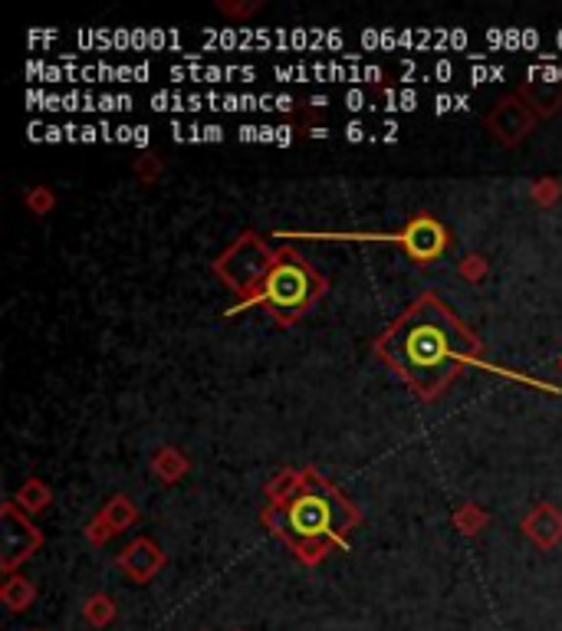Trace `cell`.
I'll return each mask as SVG.
<instances>
[{"mask_svg":"<svg viewBox=\"0 0 562 631\" xmlns=\"http://www.w3.org/2000/svg\"><path fill=\"white\" fill-rule=\"evenodd\" d=\"M201 139H204V142H221V139H224V129H221V125H204V129H201Z\"/></svg>","mask_w":562,"mask_h":631,"instance_id":"7c38bea8","label":"cell"},{"mask_svg":"<svg viewBox=\"0 0 562 631\" xmlns=\"http://www.w3.org/2000/svg\"><path fill=\"white\" fill-rule=\"evenodd\" d=\"M556 43H559V47H562V30H559V37H556Z\"/></svg>","mask_w":562,"mask_h":631,"instance_id":"484cf974","label":"cell"},{"mask_svg":"<svg viewBox=\"0 0 562 631\" xmlns=\"http://www.w3.org/2000/svg\"><path fill=\"white\" fill-rule=\"evenodd\" d=\"M405 244H408V250L415 257L431 260V257H438L441 250H444V231L434 221H415V224L408 227Z\"/></svg>","mask_w":562,"mask_h":631,"instance_id":"277c9868","label":"cell"},{"mask_svg":"<svg viewBox=\"0 0 562 631\" xmlns=\"http://www.w3.org/2000/svg\"><path fill=\"white\" fill-rule=\"evenodd\" d=\"M332 526V507L323 497H300L290 510V536L296 546L303 549H319Z\"/></svg>","mask_w":562,"mask_h":631,"instance_id":"3957f363","label":"cell"},{"mask_svg":"<svg viewBox=\"0 0 562 631\" xmlns=\"http://www.w3.org/2000/svg\"><path fill=\"white\" fill-rule=\"evenodd\" d=\"M152 109H155V112H185V109H188V96H178V93H155V96H152Z\"/></svg>","mask_w":562,"mask_h":631,"instance_id":"5b68a950","label":"cell"},{"mask_svg":"<svg viewBox=\"0 0 562 631\" xmlns=\"http://www.w3.org/2000/svg\"><path fill=\"white\" fill-rule=\"evenodd\" d=\"M470 83H493V66H484V63H477L474 70H470Z\"/></svg>","mask_w":562,"mask_h":631,"instance_id":"52a82bcc","label":"cell"},{"mask_svg":"<svg viewBox=\"0 0 562 631\" xmlns=\"http://www.w3.org/2000/svg\"><path fill=\"white\" fill-rule=\"evenodd\" d=\"M132 139H135L132 125H119V129H116V142H132Z\"/></svg>","mask_w":562,"mask_h":631,"instance_id":"e0dca14e","label":"cell"},{"mask_svg":"<svg viewBox=\"0 0 562 631\" xmlns=\"http://www.w3.org/2000/svg\"><path fill=\"white\" fill-rule=\"evenodd\" d=\"M447 47L464 50L467 47V33L464 30H447Z\"/></svg>","mask_w":562,"mask_h":631,"instance_id":"8fae6325","label":"cell"},{"mask_svg":"<svg viewBox=\"0 0 562 631\" xmlns=\"http://www.w3.org/2000/svg\"><path fill=\"white\" fill-rule=\"evenodd\" d=\"M431 76L438 79V83H451V76H454L451 60H438V63H434V73Z\"/></svg>","mask_w":562,"mask_h":631,"instance_id":"ba28073f","label":"cell"},{"mask_svg":"<svg viewBox=\"0 0 562 631\" xmlns=\"http://www.w3.org/2000/svg\"><path fill=\"white\" fill-rule=\"evenodd\" d=\"M148 76H152V66H148V63L135 66V83H148Z\"/></svg>","mask_w":562,"mask_h":631,"instance_id":"ac0fdd59","label":"cell"},{"mask_svg":"<svg viewBox=\"0 0 562 631\" xmlns=\"http://www.w3.org/2000/svg\"><path fill=\"white\" fill-rule=\"evenodd\" d=\"M96 139H102L96 125H83V129H79V142H96Z\"/></svg>","mask_w":562,"mask_h":631,"instance_id":"9a60e30c","label":"cell"},{"mask_svg":"<svg viewBox=\"0 0 562 631\" xmlns=\"http://www.w3.org/2000/svg\"><path fill=\"white\" fill-rule=\"evenodd\" d=\"M451 109H457L454 96H434V112H438V116H444V112H451Z\"/></svg>","mask_w":562,"mask_h":631,"instance_id":"30bf717a","label":"cell"},{"mask_svg":"<svg viewBox=\"0 0 562 631\" xmlns=\"http://www.w3.org/2000/svg\"><path fill=\"white\" fill-rule=\"evenodd\" d=\"M470 349L467 332L457 326V319L438 303H421L401 319V326L385 339V355L392 359L405 378L424 395L438 388L454 375L461 355Z\"/></svg>","mask_w":562,"mask_h":631,"instance_id":"6da1fadb","label":"cell"},{"mask_svg":"<svg viewBox=\"0 0 562 631\" xmlns=\"http://www.w3.org/2000/svg\"><path fill=\"white\" fill-rule=\"evenodd\" d=\"M135 145H148V129L145 125H135V139H132Z\"/></svg>","mask_w":562,"mask_h":631,"instance_id":"7402d4cb","label":"cell"},{"mask_svg":"<svg viewBox=\"0 0 562 631\" xmlns=\"http://www.w3.org/2000/svg\"><path fill=\"white\" fill-rule=\"evenodd\" d=\"M415 106H418V93H415V89H405V93L398 96V109L401 112H411Z\"/></svg>","mask_w":562,"mask_h":631,"instance_id":"9c48e42d","label":"cell"},{"mask_svg":"<svg viewBox=\"0 0 562 631\" xmlns=\"http://www.w3.org/2000/svg\"><path fill=\"white\" fill-rule=\"evenodd\" d=\"M503 37H507V30H487V43H490V47H497V43L503 47Z\"/></svg>","mask_w":562,"mask_h":631,"instance_id":"ffe728a7","label":"cell"},{"mask_svg":"<svg viewBox=\"0 0 562 631\" xmlns=\"http://www.w3.org/2000/svg\"><path fill=\"white\" fill-rule=\"evenodd\" d=\"M66 139V129H60V125H50L47 129V142H63Z\"/></svg>","mask_w":562,"mask_h":631,"instance_id":"d6986e66","label":"cell"},{"mask_svg":"<svg viewBox=\"0 0 562 631\" xmlns=\"http://www.w3.org/2000/svg\"><path fill=\"white\" fill-rule=\"evenodd\" d=\"M457 99V112H464V109H470V99L467 96H454Z\"/></svg>","mask_w":562,"mask_h":631,"instance_id":"cb8c5ba5","label":"cell"},{"mask_svg":"<svg viewBox=\"0 0 562 631\" xmlns=\"http://www.w3.org/2000/svg\"><path fill=\"white\" fill-rule=\"evenodd\" d=\"M346 139L349 142H362L365 139V125L362 122H349L346 125Z\"/></svg>","mask_w":562,"mask_h":631,"instance_id":"5bb4252c","label":"cell"},{"mask_svg":"<svg viewBox=\"0 0 562 631\" xmlns=\"http://www.w3.org/2000/svg\"><path fill=\"white\" fill-rule=\"evenodd\" d=\"M290 142H293V132L286 129V125H280V129H277V145H290Z\"/></svg>","mask_w":562,"mask_h":631,"instance_id":"44dd1931","label":"cell"},{"mask_svg":"<svg viewBox=\"0 0 562 631\" xmlns=\"http://www.w3.org/2000/svg\"><path fill=\"white\" fill-rule=\"evenodd\" d=\"M365 106H369V96H365L362 89H349V93H346V109L359 112V109H365Z\"/></svg>","mask_w":562,"mask_h":631,"instance_id":"8992f818","label":"cell"},{"mask_svg":"<svg viewBox=\"0 0 562 631\" xmlns=\"http://www.w3.org/2000/svg\"><path fill=\"white\" fill-rule=\"evenodd\" d=\"M362 43L369 50H382V33H378V30H365L362 33Z\"/></svg>","mask_w":562,"mask_h":631,"instance_id":"4fadbf2b","label":"cell"},{"mask_svg":"<svg viewBox=\"0 0 562 631\" xmlns=\"http://www.w3.org/2000/svg\"><path fill=\"white\" fill-rule=\"evenodd\" d=\"M263 296L280 316H293L316 296V280L303 263L286 260L270 270L267 283H263Z\"/></svg>","mask_w":562,"mask_h":631,"instance_id":"7a4b0ae2","label":"cell"},{"mask_svg":"<svg viewBox=\"0 0 562 631\" xmlns=\"http://www.w3.org/2000/svg\"><path fill=\"white\" fill-rule=\"evenodd\" d=\"M309 135H313V139H326V135H329V129H313Z\"/></svg>","mask_w":562,"mask_h":631,"instance_id":"d4e9b609","label":"cell"},{"mask_svg":"<svg viewBox=\"0 0 562 631\" xmlns=\"http://www.w3.org/2000/svg\"><path fill=\"white\" fill-rule=\"evenodd\" d=\"M277 109L280 112H290L293 109V99L290 96H277Z\"/></svg>","mask_w":562,"mask_h":631,"instance_id":"603a6c76","label":"cell"},{"mask_svg":"<svg viewBox=\"0 0 562 631\" xmlns=\"http://www.w3.org/2000/svg\"><path fill=\"white\" fill-rule=\"evenodd\" d=\"M536 47H539V33L523 30V50H536Z\"/></svg>","mask_w":562,"mask_h":631,"instance_id":"2e32d148","label":"cell"}]
</instances>
